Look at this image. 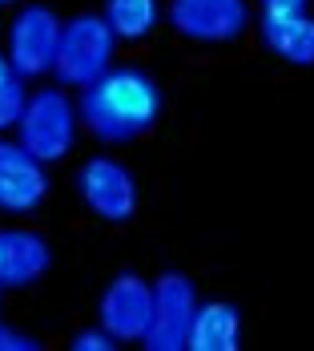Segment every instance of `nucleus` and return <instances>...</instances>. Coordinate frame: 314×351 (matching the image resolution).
<instances>
[{
    "label": "nucleus",
    "mask_w": 314,
    "mask_h": 351,
    "mask_svg": "<svg viewBox=\"0 0 314 351\" xmlns=\"http://www.w3.org/2000/svg\"><path fill=\"white\" fill-rule=\"evenodd\" d=\"M77 117L89 130V138H97L101 145H129L157 125L161 85L133 65L105 69L93 85L81 89Z\"/></svg>",
    "instance_id": "1"
},
{
    "label": "nucleus",
    "mask_w": 314,
    "mask_h": 351,
    "mask_svg": "<svg viewBox=\"0 0 314 351\" xmlns=\"http://www.w3.org/2000/svg\"><path fill=\"white\" fill-rule=\"evenodd\" d=\"M113 49L117 36L101 12H77L61 25L57 57H53V77L65 89H85L93 85L105 69H113Z\"/></svg>",
    "instance_id": "2"
},
{
    "label": "nucleus",
    "mask_w": 314,
    "mask_h": 351,
    "mask_svg": "<svg viewBox=\"0 0 314 351\" xmlns=\"http://www.w3.org/2000/svg\"><path fill=\"white\" fill-rule=\"evenodd\" d=\"M77 101L65 93V85H49V89H36L25 101V113L16 121V141L33 154L36 162L53 166L61 158H69L73 145H77Z\"/></svg>",
    "instance_id": "3"
},
{
    "label": "nucleus",
    "mask_w": 314,
    "mask_h": 351,
    "mask_svg": "<svg viewBox=\"0 0 314 351\" xmlns=\"http://www.w3.org/2000/svg\"><path fill=\"white\" fill-rule=\"evenodd\" d=\"M198 311V287L181 271H166L153 279V319L149 331L141 335L145 351H185L189 343V323Z\"/></svg>",
    "instance_id": "4"
},
{
    "label": "nucleus",
    "mask_w": 314,
    "mask_h": 351,
    "mask_svg": "<svg viewBox=\"0 0 314 351\" xmlns=\"http://www.w3.org/2000/svg\"><path fill=\"white\" fill-rule=\"evenodd\" d=\"M61 16L49 4H21L16 16L8 21V61L12 73L33 81L53 73V57H57V40H61Z\"/></svg>",
    "instance_id": "5"
},
{
    "label": "nucleus",
    "mask_w": 314,
    "mask_h": 351,
    "mask_svg": "<svg viewBox=\"0 0 314 351\" xmlns=\"http://www.w3.org/2000/svg\"><path fill=\"white\" fill-rule=\"evenodd\" d=\"M77 198L101 222H129L138 214V178L117 158H89L77 170Z\"/></svg>",
    "instance_id": "6"
},
{
    "label": "nucleus",
    "mask_w": 314,
    "mask_h": 351,
    "mask_svg": "<svg viewBox=\"0 0 314 351\" xmlns=\"http://www.w3.org/2000/svg\"><path fill=\"white\" fill-rule=\"evenodd\" d=\"M149 319H153V282H145L133 271L113 275L97 303V327L109 331L117 343H141Z\"/></svg>",
    "instance_id": "7"
},
{
    "label": "nucleus",
    "mask_w": 314,
    "mask_h": 351,
    "mask_svg": "<svg viewBox=\"0 0 314 351\" xmlns=\"http://www.w3.org/2000/svg\"><path fill=\"white\" fill-rule=\"evenodd\" d=\"M246 0H170V25L194 45H234L246 33Z\"/></svg>",
    "instance_id": "8"
},
{
    "label": "nucleus",
    "mask_w": 314,
    "mask_h": 351,
    "mask_svg": "<svg viewBox=\"0 0 314 351\" xmlns=\"http://www.w3.org/2000/svg\"><path fill=\"white\" fill-rule=\"evenodd\" d=\"M49 198L44 162H36L21 141L0 138V214H33Z\"/></svg>",
    "instance_id": "9"
},
{
    "label": "nucleus",
    "mask_w": 314,
    "mask_h": 351,
    "mask_svg": "<svg viewBox=\"0 0 314 351\" xmlns=\"http://www.w3.org/2000/svg\"><path fill=\"white\" fill-rule=\"evenodd\" d=\"M258 36L262 45L290 65H314V16L306 12H262L258 16Z\"/></svg>",
    "instance_id": "10"
},
{
    "label": "nucleus",
    "mask_w": 314,
    "mask_h": 351,
    "mask_svg": "<svg viewBox=\"0 0 314 351\" xmlns=\"http://www.w3.org/2000/svg\"><path fill=\"white\" fill-rule=\"evenodd\" d=\"M53 267L49 243L33 230H0V287H33Z\"/></svg>",
    "instance_id": "11"
},
{
    "label": "nucleus",
    "mask_w": 314,
    "mask_h": 351,
    "mask_svg": "<svg viewBox=\"0 0 314 351\" xmlns=\"http://www.w3.org/2000/svg\"><path fill=\"white\" fill-rule=\"evenodd\" d=\"M242 343V315L234 303H198L189 323V351H238Z\"/></svg>",
    "instance_id": "12"
},
{
    "label": "nucleus",
    "mask_w": 314,
    "mask_h": 351,
    "mask_svg": "<svg viewBox=\"0 0 314 351\" xmlns=\"http://www.w3.org/2000/svg\"><path fill=\"white\" fill-rule=\"evenodd\" d=\"M101 16L109 21V29L117 40L138 45L157 29L161 21V0H105Z\"/></svg>",
    "instance_id": "13"
},
{
    "label": "nucleus",
    "mask_w": 314,
    "mask_h": 351,
    "mask_svg": "<svg viewBox=\"0 0 314 351\" xmlns=\"http://www.w3.org/2000/svg\"><path fill=\"white\" fill-rule=\"evenodd\" d=\"M25 101H29V93H25V77H8V81H0V134L4 130H16V121H21V113H25Z\"/></svg>",
    "instance_id": "14"
},
{
    "label": "nucleus",
    "mask_w": 314,
    "mask_h": 351,
    "mask_svg": "<svg viewBox=\"0 0 314 351\" xmlns=\"http://www.w3.org/2000/svg\"><path fill=\"white\" fill-rule=\"evenodd\" d=\"M113 348H117V339H113L109 331H101V327L73 335V351H113Z\"/></svg>",
    "instance_id": "15"
},
{
    "label": "nucleus",
    "mask_w": 314,
    "mask_h": 351,
    "mask_svg": "<svg viewBox=\"0 0 314 351\" xmlns=\"http://www.w3.org/2000/svg\"><path fill=\"white\" fill-rule=\"evenodd\" d=\"M36 348H40V343H36L33 335H25V331L0 323V351H36Z\"/></svg>",
    "instance_id": "16"
},
{
    "label": "nucleus",
    "mask_w": 314,
    "mask_h": 351,
    "mask_svg": "<svg viewBox=\"0 0 314 351\" xmlns=\"http://www.w3.org/2000/svg\"><path fill=\"white\" fill-rule=\"evenodd\" d=\"M262 12H306L311 0H258Z\"/></svg>",
    "instance_id": "17"
},
{
    "label": "nucleus",
    "mask_w": 314,
    "mask_h": 351,
    "mask_svg": "<svg viewBox=\"0 0 314 351\" xmlns=\"http://www.w3.org/2000/svg\"><path fill=\"white\" fill-rule=\"evenodd\" d=\"M12 77V61H8V53H0V81H8Z\"/></svg>",
    "instance_id": "18"
},
{
    "label": "nucleus",
    "mask_w": 314,
    "mask_h": 351,
    "mask_svg": "<svg viewBox=\"0 0 314 351\" xmlns=\"http://www.w3.org/2000/svg\"><path fill=\"white\" fill-rule=\"evenodd\" d=\"M0 4H21V0H0Z\"/></svg>",
    "instance_id": "19"
}]
</instances>
